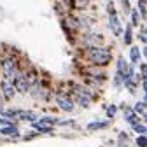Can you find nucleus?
<instances>
[{"label":"nucleus","mask_w":147,"mask_h":147,"mask_svg":"<svg viewBox=\"0 0 147 147\" xmlns=\"http://www.w3.org/2000/svg\"><path fill=\"white\" fill-rule=\"evenodd\" d=\"M117 65H119V72H121V74H130V70H128L126 63L123 61V58H119V63H117Z\"/></svg>","instance_id":"0eeeda50"},{"label":"nucleus","mask_w":147,"mask_h":147,"mask_svg":"<svg viewBox=\"0 0 147 147\" xmlns=\"http://www.w3.org/2000/svg\"><path fill=\"white\" fill-rule=\"evenodd\" d=\"M138 58H140V51H138V47H133L131 49V61H138Z\"/></svg>","instance_id":"1a4fd4ad"},{"label":"nucleus","mask_w":147,"mask_h":147,"mask_svg":"<svg viewBox=\"0 0 147 147\" xmlns=\"http://www.w3.org/2000/svg\"><path fill=\"white\" fill-rule=\"evenodd\" d=\"M107 114H109V116H114V114H116V107H109Z\"/></svg>","instance_id":"2eb2a0df"},{"label":"nucleus","mask_w":147,"mask_h":147,"mask_svg":"<svg viewBox=\"0 0 147 147\" xmlns=\"http://www.w3.org/2000/svg\"><path fill=\"white\" fill-rule=\"evenodd\" d=\"M135 131H140V133H145V126H144V124H135Z\"/></svg>","instance_id":"f8f14e48"},{"label":"nucleus","mask_w":147,"mask_h":147,"mask_svg":"<svg viewBox=\"0 0 147 147\" xmlns=\"http://www.w3.org/2000/svg\"><path fill=\"white\" fill-rule=\"evenodd\" d=\"M14 86H16V89L18 91H21V93H25V91L28 89V81L23 77V76H20L16 81H14Z\"/></svg>","instance_id":"20e7f679"},{"label":"nucleus","mask_w":147,"mask_h":147,"mask_svg":"<svg viewBox=\"0 0 147 147\" xmlns=\"http://www.w3.org/2000/svg\"><path fill=\"white\" fill-rule=\"evenodd\" d=\"M140 11L142 14H145V0H140Z\"/></svg>","instance_id":"dca6fc26"},{"label":"nucleus","mask_w":147,"mask_h":147,"mask_svg":"<svg viewBox=\"0 0 147 147\" xmlns=\"http://www.w3.org/2000/svg\"><path fill=\"white\" fill-rule=\"evenodd\" d=\"M2 133H5V135H18V131H16V128H11V126L4 128V130H2Z\"/></svg>","instance_id":"9d476101"},{"label":"nucleus","mask_w":147,"mask_h":147,"mask_svg":"<svg viewBox=\"0 0 147 147\" xmlns=\"http://www.w3.org/2000/svg\"><path fill=\"white\" fill-rule=\"evenodd\" d=\"M107 126V123H98V124H89V130H95V128H103Z\"/></svg>","instance_id":"9b49d317"},{"label":"nucleus","mask_w":147,"mask_h":147,"mask_svg":"<svg viewBox=\"0 0 147 147\" xmlns=\"http://www.w3.org/2000/svg\"><path fill=\"white\" fill-rule=\"evenodd\" d=\"M137 144H138L140 147H145V137H140V138L137 140Z\"/></svg>","instance_id":"4468645a"},{"label":"nucleus","mask_w":147,"mask_h":147,"mask_svg":"<svg viewBox=\"0 0 147 147\" xmlns=\"http://www.w3.org/2000/svg\"><path fill=\"white\" fill-rule=\"evenodd\" d=\"M2 91H4L5 98H12V96H14V86H12V82L5 79V81L2 82Z\"/></svg>","instance_id":"7ed1b4c3"},{"label":"nucleus","mask_w":147,"mask_h":147,"mask_svg":"<svg viewBox=\"0 0 147 147\" xmlns=\"http://www.w3.org/2000/svg\"><path fill=\"white\" fill-rule=\"evenodd\" d=\"M124 40H126V44H130V42H131V32H130V28L126 30V39H124Z\"/></svg>","instance_id":"ddd939ff"},{"label":"nucleus","mask_w":147,"mask_h":147,"mask_svg":"<svg viewBox=\"0 0 147 147\" xmlns=\"http://www.w3.org/2000/svg\"><path fill=\"white\" fill-rule=\"evenodd\" d=\"M2 70H4V76H5L7 81H9L11 77H14V74H16V65H14V61H12V60H5Z\"/></svg>","instance_id":"f03ea898"},{"label":"nucleus","mask_w":147,"mask_h":147,"mask_svg":"<svg viewBox=\"0 0 147 147\" xmlns=\"http://www.w3.org/2000/svg\"><path fill=\"white\" fill-rule=\"evenodd\" d=\"M110 26H112V32H114L116 35L121 33V26H119V21H117L116 14H110Z\"/></svg>","instance_id":"423d86ee"},{"label":"nucleus","mask_w":147,"mask_h":147,"mask_svg":"<svg viewBox=\"0 0 147 147\" xmlns=\"http://www.w3.org/2000/svg\"><path fill=\"white\" fill-rule=\"evenodd\" d=\"M88 56L91 63H95V65H107L110 61V51L103 47H93V49H89Z\"/></svg>","instance_id":"f257e3e1"},{"label":"nucleus","mask_w":147,"mask_h":147,"mask_svg":"<svg viewBox=\"0 0 147 147\" xmlns=\"http://www.w3.org/2000/svg\"><path fill=\"white\" fill-rule=\"evenodd\" d=\"M135 112H137V114L140 112L142 116L145 114V103H144V102H140V103H137V105H135Z\"/></svg>","instance_id":"6e6552de"},{"label":"nucleus","mask_w":147,"mask_h":147,"mask_svg":"<svg viewBox=\"0 0 147 147\" xmlns=\"http://www.w3.org/2000/svg\"><path fill=\"white\" fill-rule=\"evenodd\" d=\"M56 102H58V105H60L63 110H68V112H70V110H74V103H72L68 98H65V96H58Z\"/></svg>","instance_id":"39448f33"}]
</instances>
